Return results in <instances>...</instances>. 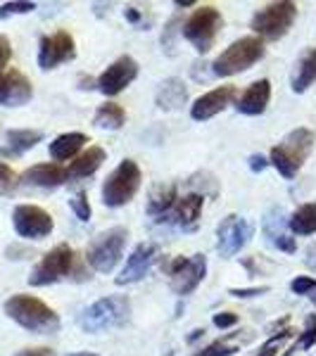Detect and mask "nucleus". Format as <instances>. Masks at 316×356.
<instances>
[{
  "label": "nucleus",
  "mask_w": 316,
  "mask_h": 356,
  "mask_svg": "<svg viewBox=\"0 0 316 356\" xmlns=\"http://www.w3.org/2000/svg\"><path fill=\"white\" fill-rule=\"evenodd\" d=\"M5 314L19 323L22 328L38 332V335H50V332L60 330V318L53 309L38 297L31 295H13L5 302Z\"/></svg>",
  "instance_id": "nucleus-1"
},
{
  "label": "nucleus",
  "mask_w": 316,
  "mask_h": 356,
  "mask_svg": "<svg viewBox=\"0 0 316 356\" xmlns=\"http://www.w3.org/2000/svg\"><path fill=\"white\" fill-rule=\"evenodd\" d=\"M131 316V302L129 297L122 295H112V297H102L95 304L86 307L81 316H79V325L84 332L90 335H100V332L122 328Z\"/></svg>",
  "instance_id": "nucleus-2"
},
{
  "label": "nucleus",
  "mask_w": 316,
  "mask_h": 356,
  "mask_svg": "<svg viewBox=\"0 0 316 356\" xmlns=\"http://www.w3.org/2000/svg\"><path fill=\"white\" fill-rule=\"evenodd\" d=\"M314 140H316V136H314V131H309V129L290 131V134L283 138V143H278L271 150V159H269V162L278 169V174L283 178H295L297 171L302 169L304 159L312 152Z\"/></svg>",
  "instance_id": "nucleus-3"
},
{
  "label": "nucleus",
  "mask_w": 316,
  "mask_h": 356,
  "mask_svg": "<svg viewBox=\"0 0 316 356\" xmlns=\"http://www.w3.org/2000/svg\"><path fill=\"white\" fill-rule=\"evenodd\" d=\"M264 57V41L257 36H243L233 41L223 53L212 62V74L214 76H233L245 69L255 67Z\"/></svg>",
  "instance_id": "nucleus-4"
},
{
  "label": "nucleus",
  "mask_w": 316,
  "mask_h": 356,
  "mask_svg": "<svg viewBox=\"0 0 316 356\" xmlns=\"http://www.w3.org/2000/svg\"><path fill=\"white\" fill-rule=\"evenodd\" d=\"M223 26V17L214 5H200L181 26V33L198 53H210L216 41V33Z\"/></svg>",
  "instance_id": "nucleus-5"
},
{
  "label": "nucleus",
  "mask_w": 316,
  "mask_h": 356,
  "mask_svg": "<svg viewBox=\"0 0 316 356\" xmlns=\"http://www.w3.org/2000/svg\"><path fill=\"white\" fill-rule=\"evenodd\" d=\"M297 19V5L295 3H271L267 8L257 10L250 22V29L262 41H278L290 31V26Z\"/></svg>",
  "instance_id": "nucleus-6"
},
{
  "label": "nucleus",
  "mask_w": 316,
  "mask_h": 356,
  "mask_svg": "<svg viewBox=\"0 0 316 356\" xmlns=\"http://www.w3.org/2000/svg\"><path fill=\"white\" fill-rule=\"evenodd\" d=\"M126 238H129V231L122 226H114L105 233H97L90 240L88 250H86V261L90 264V268L97 273H110L119 264V259H122Z\"/></svg>",
  "instance_id": "nucleus-7"
},
{
  "label": "nucleus",
  "mask_w": 316,
  "mask_h": 356,
  "mask_svg": "<svg viewBox=\"0 0 316 356\" xmlns=\"http://www.w3.org/2000/svg\"><path fill=\"white\" fill-rule=\"evenodd\" d=\"M143 174L141 166L134 159H124L117 169L107 176V181L102 183V202L107 207H124L136 197L138 188H141Z\"/></svg>",
  "instance_id": "nucleus-8"
},
{
  "label": "nucleus",
  "mask_w": 316,
  "mask_h": 356,
  "mask_svg": "<svg viewBox=\"0 0 316 356\" xmlns=\"http://www.w3.org/2000/svg\"><path fill=\"white\" fill-rule=\"evenodd\" d=\"M74 268V252L69 245H57L41 261L36 264V268L29 275V285L33 288H43V285H53L57 280L72 275Z\"/></svg>",
  "instance_id": "nucleus-9"
},
{
  "label": "nucleus",
  "mask_w": 316,
  "mask_h": 356,
  "mask_svg": "<svg viewBox=\"0 0 316 356\" xmlns=\"http://www.w3.org/2000/svg\"><path fill=\"white\" fill-rule=\"evenodd\" d=\"M205 273H207V257L205 254H193V257H188V259L176 257V259L169 264L171 290L181 297L191 295V292L205 280Z\"/></svg>",
  "instance_id": "nucleus-10"
},
{
  "label": "nucleus",
  "mask_w": 316,
  "mask_h": 356,
  "mask_svg": "<svg viewBox=\"0 0 316 356\" xmlns=\"http://www.w3.org/2000/svg\"><path fill=\"white\" fill-rule=\"evenodd\" d=\"M252 233H255V226L248 219L235 214L226 216L216 228V250H219L223 259H231L250 243Z\"/></svg>",
  "instance_id": "nucleus-11"
},
{
  "label": "nucleus",
  "mask_w": 316,
  "mask_h": 356,
  "mask_svg": "<svg viewBox=\"0 0 316 356\" xmlns=\"http://www.w3.org/2000/svg\"><path fill=\"white\" fill-rule=\"evenodd\" d=\"M13 223L15 231L19 238L26 240H43L53 233V216L48 214L45 209L36 204H19L15 207L13 211Z\"/></svg>",
  "instance_id": "nucleus-12"
},
{
  "label": "nucleus",
  "mask_w": 316,
  "mask_h": 356,
  "mask_svg": "<svg viewBox=\"0 0 316 356\" xmlns=\"http://www.w3.org/2000/svg\"><path fill=\"white\" fill-rule=\"evenodd\" d=\"M77 57V45L69 31H57L53 36L41 38V48H38V67L43 72L55 69L65 62H72Z\"/></svg>",
  "instance_id": "nucleus-13"
},
{
  "label": "nucleus",
  "mask_w": 316,
  "mask_h": 356,
  "mask_svg": "<svg viewBox=\"0 0 316 356\" xmlns=\"http://www.w3.org/2000/svg\"><path fill=\"white\" fill-rule=\"evenodd\" d=\"M136 76H138V62L134 57L124 55L100 74V79H97V90L105 95H119Z\"/></svg>",
  "instance_id": "nucleus-14"
},
{
  "label": "nucleus",
  "mask_w": 316,
  "mask_h": 356,
  "mask_svg": "<svg viewBox=\"0 0 316 356\" xmlns=\"http://www.w3.org/2000/svg\"><path fill=\"white\" fill-rule=\"evenodd\" d=\"M203 204H205L203 193H188V195H183V197L176 200L174 207H171V209L166 211L157 223H171V226L183 228V231H191L200 219Z\"/></svg>",
  "instance_id": "nucleus-15"
},
{
  "label": "nucleus",
  "mask_w": 316,
  "mask_h": 356,
  "mask_svg": "<svg viewBox=\"0 0 316 356\" xmlns=\"http://www.w3.org/2000/svg\"><path fill=\"white\" fill-rule=\"evenodd\" d=\"M235 95H238L235 86H221V88L210 90V93L200 95L198 100L193 102L191 117L195 122H207V119L216 117L219 112L226 110V107L235 100Z\"/></svg>",
  "instance_id": "nucleus-16"
},
{
  "label": "nucleus",
  "mask_w": 316,
  "mask_h": 356,
  "mask_svg": "<svg viewBox=\"0 0 316 356\" xmlns=\"http://www.w3.org/2000/svg\"><path fill=\"white\" fill-rule=\"evenodd\" d=\"M33 95L31 81L17 69L0 74V105L5 107H19L26 105Z\"/></svg>",
  "instance_id": "nucleus-17"
},
{
  "label": "nucleus",
  "mask_w": 316,
  "mask_h": 356,
  "mask_svg": "<svg viewBox=\"0 0 316 356\" xmlns=\"http://www.w3.org/2000/svg\"><path fill=\"white\" fill-rule=\"evenodd\" d=\"M155 254H157V247L152 243H141L131 252V257L126 259V266L122 268V273L117 275V285H131L138 283L141 278H145V273L150 271Z\"/></svg>",
  "instance_id": "nucleus-18"
},
{
  "label": "nucleus",
  "mask_w": 316,
  "mask_h": 356,
  "mask_svg": "<svg viewBox=\"0 0 316 356\" xmlns=\"http://www.w3.org/2000/svg\"><path fill=\"white\" fill-rule=\"evenodd\" d=\"M285 226H288V221H285L283 211L278 209V207H271V209L264 214V238L269 240V245H274L276 250L281 252H288V254H292V252L297 250L295 245V238H290L288 233H285Z\"/></svg>",
  "instance_id": "nucleus-19"
},
{
  "label": "nucleus",
  "mask_w": 316,
  "mask_h": 356,
  "mask_svg": "<svg viewBox=\"0 0 316 356\" xmlns=\"http://www.w3.org/2000/svg\"><path fill=\"white\" fill-rule=\"evenodd\" d=\"M269 100H271V83H269V79H260V81L248 86V90L235 100V110L240 114H248V117H260L267 112Z\"/></svg>",
  "instance_id": "nucleus-20"
},
{
  "label": "nucleus",
  "mask_w": 316,
  "mask_h": 356,
  "mask_svg": "<svg viewBox=\"0 0 316 356\" xmlns=\"http://www.w3.org/2000/svg\"><path fill=\"white\" fill-rule=\"evenodd\" d=\"M107 159V152L102 150V147H88L84 154H79L77 159H74L72 164L67 166V181H79V178H88L93 176L97 169L102 166V162Z\"/></svg>",
  "instance_id": "nucleus-21"
},
{
  "label": "nucleus",
  "mask_w": 316,
  "mask_h": 356,
  "mask_svg": "<svg viewBox=\"0 0 316 356\" xmlns=\"http://www.w3.org/2000/svg\"><path fill=\"white\" fill-rule=\"evenodd\" d=\"M24 183L36 188H60L62 183H67V166L36 164L24 174Z\"/></svg>",
  "instance_id": "nucleus-22"
},
{
  "label": "nucleus",
  "mask_w": 316,
  "mask_h": 356,
  "mask_svg": "<svg viewBox=\"0 0 316 356\" xmlns=\"http://www.w3.org/2000/svg\"><path fill=\"white\" fill-rule=\"evenodd\" d=\"M43 140L41 131L31 129H13L5 134V147L0 152L8 154V157H19V154L29 152L31 147H36Z\"/></svg>",
  "instance_id": "nucleus-23"
},
{
  "label": "nucleus",
  "mask_w": 316,
  "mask_h": 356,
  "mask_svg": "<svg viewBox=\"0 0 316 356\" xmlns=\"http://www.w3.org/2000/svg\"><path fill=\"white\" fill-rule=\"evenodd\" d=\"M312 83H316V48L304 50L290 76V88L295 93H304Z\"/></svg>",
  "instance_id": "nucleus-24"
},
{
  "label": "nucleus",
  "mask_w": 316,
  "mask_h": 356,
  "mask_svg": "<svg viewBox=\"0 0 316 356\" xmlns=\"http://www.w3.org/2000/svg\"><path fill=\"white\" fill-rule=\"evenodd\" d=\"M186 100H188V88L181 79L171 76V79H166V81H162V86H159V90H157L159 110H166V112L181 110V107L186 105Z\"/></svg>",
  "instance_id": "nucleus-25"
},
{
  "label": "nucleus",
  "mask_w": 316,
  "mask_h": 356,
  "mask_svg": "<svg viewBox=\"0 0 316 356\" xmlns=\"http://www.w3.org/2000/svg\"><path fill=\"white\" fill-rule=\"evenodd\" d=\"M179 200V188L174 186V183H159V186L152 188L150 193V202H148V214L152 216L155 221H159L166 211L174 207V202Z\"/></svg>",
  "instance_id": "nucleus-26"
},
{
  "label": "nucleus",
  "mask_w": 316,
  "mask_h": 356,
  "mask_svg": "<svg viewBox=\"0 0 316 356\" xmlns=\"http://www.w3.org/2000/svg\"><path fill=\"white\" fill-rule=\"evenodd\" d=\"M86 143H88V138H86L84 134H62L50 143V157H53L55 162L74 159Z\"/></svg>",
  "instance_id": "nucleus-27"
},
{
  "label": "nucleus",
  "mask_w": 316,
  "mask_h": 356,
  "mask_svg": "<svg viewBox=\"0 0 316 356\" xmlns=\"http://www.w3.org/2000/svg\"><path fill=\"white\" fill-rule=\"evenodd\" d=\"M124 122H126V112L122 105H117V102H105V105H100L93 117V124L97 129H107V131L122 129Z\"/></svg>",
  "instance_id": "nucleus-28"
},
{
  "label": "nucleus",
  "mask_w": 316,
  "mask_h": 356,
  "mask_svg": "<svg viewBox=\"0 0 316 356\" xmlns=\"http://www.w3.org/2000/svg\"><path fill=\"white\" fill-rule=\"evenodd\" d=\"M288 228L295 235H312L316 233V202L302 204L300 209L288 219Z\"/></svg>",
  "instance_id": "nucleus-29"
},
{
  "label": "nucleus",
  "mask_w": 316,
  "mask_h": 356,
  "mask_svg": "<svg viewBox=\"0 0 316 356\" xmlns=\"http://www.w3.org/2000/svg\"><path fill=\"white\" fill-rule=\"evenodd\" d=\"M235 352H238V347L228 342V337H226V340H216V342L207 344L205 349H200V352L193 356H233Z\"/></svg>",
  "instance_id": "nucleus-30"
},
{
  "label": "nucleus",
  "mask_w": 316,
  "mask_h": 356,
  "mask_svg": "<svg viewBox=\"0 0 316 356\" xmlns=\"http://www.w3.org/2000/svg\"><path fill=\"white\" fill-rule=\"evenodd\" d=\"M69 207H72V211L77 214L79 221H88L90 219V204H88V195L86 193H77L72 200H69Z\"/></svg>",
  "instance_id": "nucleus-31"
},
{
  "label": "nucleus",
  "mask_w": 316,
  "mask_h": 356,
  "mask_svg": "<svg viewBox=\"0 0 316 356\" xmlns=\"http://www.w3.org/2000/svg\"><path fill=\"white\" fill-rule=\"evenodd\" d=\"M19 178L5 162H0V195H13Z\"/></svg>",
  "instance_id": "nucleus-32"
},
{
  "label": "nucleus",
  "mask_w": 316,
  "mask_h": 356,
  "mask_svg": "<svg viewBox=\"0 0 316 356\" xmlns=\"http://www.w3.org/2000/svg\"><path fill=\"white\" fill-rule=\"evenodd\" d=\"M33 10H36L33 3H5V5H0V19L13 17V15H26V13H33Z\"/></svg>",
  "instance_id": "nucleus-33"
},
{
  "label": "nucleus",
  "mask_w": 316,
  "mask_h": 356,
  "mask_svg": "<svg viewBox=\"0 0 316 356\" xmlns=\"http://www.w3.org/2000/svg\"><path fill=\"white\" fill-rule=\"evenodd\" d=\"M290 290L295 295H309V292L316 290V278H312V275H297L290 283Z\"/></svg>",
  "instance_id": "nucleus-34"
},
{
  "label": "nucleus",
  "mask_w": 316,
  "mask_h": 356,
  "mask_svg": "<svg viewBox=\"0 0 316 356\" xmlns=\"http://www.w3.org/2000/svg\"><path fill=\"white\" fill-rule=\"evenodd\" d=\"M316 344V316H309L307 323H304L302 337H300V347L302 349H312Z\"/></svg>",
  "instance_id": "nucleus-35"
},
{
  "label": "nucleus",
  "mask_w": 316,
  "mask_h": 356,
  "mask_svg": "<svg viewBox=\"0 0 316 356\" xmlns=\"http://www.w3.org/2000/svg\"><path fill=\"white\" fill-rule=\"evenodd\" d=\"M181 24V19L179 17H174V19L169 22V24H166V29H164V33H162V45L166 48V53H174V36L176 33H179V26Z\"/></svg>",
  "instance_id": "nucleus-36"
},
{
  "label": "nucleus",
  "mask_w": 316,
  "mask_h": 356,
  "mask_svg": "<svg viewBox=\"0 0 316 356\" xmlns=\"http://www.w3.org/2000/svg\"><path fill=\"white\" fill-rule=\"evenodd\" d=\"M214 325L219 330H226V328H233V325H238V314H233V312H221V314H214Z\"/></svg>",
  "instance_id": "nucleus-37"
},
{
  "label": "nucleus",
  "mask_w": 316,
  "mask_h": 356,
  "mask_svg": "<svg viewBox=\"0 0 316 356\" xmlns=\"http://www.w3.org/2000/svg\"><path fill=\"white\" fill-rule=\"evenodd\" d=\"M233 297H238V300H248V297H260V295H267L269 288H231L228 290Z\"/></svg>",
  "instance_id": "nucleus-38"
},
{
  "label": "nucleus",
  "mask_w": 316,
  "mask_h": 356,
  "mask_svg": "<svg viewBox=\"0 0 316 356\" xmlns=\"http://www.w3.org/2000/svg\"><path fill=\"white\" fill-rule=\"evenodd\" d=\"M285 337H290V330H283V332H281V335L271 337V340H269L267 344H264L262 352L257 354V356H274V354H276V344H278L281 340H285Z\"/></svg>",
  "instance_id": "nucleus-39"
},
{
  "label": "nucleus",
  "mask_w": 316,
  "mask_h": 356,
  "mask_svg": "<svg viewBox=\"0 0 316 356\" xmlns=\"http://www.w3.org/2000/svg\"><path fill=\"white\" fill-rule=\"evenodd\" d=\"M10 57H13V48H10V41L8 36H0V72L8 67Z\"/></svg>",
  "instance_id": "nucleus-40"
},
{
  "label": "nucleus",
  "mask_w": 316,
  "mask_h": 356,
  "mask_svg": "<svg viewBox=\"0 0 316 356\" xmlns=\"http://www.w3.org/2000/svg\"><path fill=\"white\" fill-rule=\"evenodd\" d=\"M267 164H269V162L262 157V154H252V157H250V169L255 171V174H260V171L267 169Z\"/></svg>",
  "instance_id": "nucleus-41"
},
{
  "label": "nucleus",
  "mask_w": 316,
  "mask_h": 356,
  "mask_svg": "<svg viewBox=\"0 0 316 356\" xmlns=\"http://www.w3.org/2000/svg\"><path fill=\"white\" fill-rule=\"evenodd\" d=\"M17 356H53V349L48 347H36V349H22Z\"/></svg>",
  "instance_id": "nucleus-42"
},
{
  "label": "nucleus",
  "mask_w": 316,
  "mask_h": 356,
  "mask_svg": "<svg viewBox=\"0 0 316 356\" xmlns=\"http://www.w3.org/2000/svg\"><path fill=\"white\" fill-rule=\"evenodd\" d=\"M124 17L131 22V24H138V22H141V13H138L136 8H126L124 10Z\"/></svg>",
  "instance_id": "nucleus-43"
},
{
  "label": "nucleus",
  "mask_w": 316,
  "mask_h": 356,
  "mask_svg": "<svg viewBox=\"0 0 316 356\" xmlns=\"http://www.w3.org/2000/svg\"><path fill=\"white\" fill-rule=\"evenodd\" d=\"M307 266H309V268H314V271H316V245H312V247L307 250Z\"/></svg>",
  "instance_id": "nucleus-44"
},
{
  "label": "nucleus",
  "mask_w": 316,
  "mask_h": 356,
  "mask_svg": "<svg viewBox=\"0 0 316 356\" xmlns=\"http://www.w3.org/2000/svg\"><path fill=\"white\" fill-rule=\"evenodd\" d=\"M81 88L86 90V88H97V81L93 83V79H86V76H81Z\"/></svg>",
  "instance_id": "nucleus-45"
},
{
  "label": "nucleus",
  "mask_w": 316,
  "mask_h": 356,
  "mask_svg": "<svg viewBox=\"0 0 316 356\" xmlns=\"http://www.w3.org/2000/svg\"><path fill=\"white\" fill-rule=\"evenodd\" d=\"M203 335H205V328H198V330H193V335L188 337V342H195V340H198V337H203Z\"/></svg>",
  "instance_id": "nucleus-46"
},
{
  "label": "nucleus",
  "mask_w": 316,
  "mask_h": 356,
  "mask_svg": "<svg viewBox=\"0 0 316 356\" xmlns=\"http://www.w3.org/2000/svg\"><path fill=\"white\" fill-rule=\"evenodd\" d=\"M69 356H97V354H88V352H79V354H69Z\"/></svg>",
  "instance_id": "nucleus-47"
},
{
  "label": "nucleus",
  "mask_w": 316,
  "mask_h": 356,
  "mask_svg": "<svg viewBox=\"0 0 316 356\" xmlns=\"http://www.w3.org/2000/svg\"><path fill=\"white\" fill-rule=\"evenodd\" d=\"M309 300H312V302H314V307H316V290H314V292H309Z\"/></svg>",
  "instance_id": "nucleus-48"
},
{
  "label": "nucleus",
  "mask_w": 316,
  "mask_h": 356,
  "mask_svg": "<svg viewBox=\"0 0 316 356\" xmlns=\"http://www.w3.org/2000/svg\"><path fill=\"white\" fill-rule=\"evenodd\" d=\"M292 352H295V347H292V349H288V352H285L283 356H292Z\"/></svg>",
  "instance_id": "nucleus-49"
}]
</instances>
